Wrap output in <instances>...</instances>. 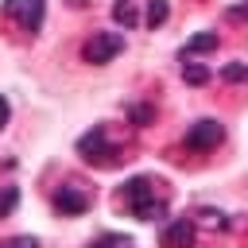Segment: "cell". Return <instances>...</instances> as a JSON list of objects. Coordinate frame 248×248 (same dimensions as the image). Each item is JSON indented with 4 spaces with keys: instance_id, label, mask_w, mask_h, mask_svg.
I'll list each match as a JSON object with an SVG mask.
<instances>
[{
    "instance_id": "obj_4",
    "label": "cell",
    "mask_w": 248,
    "mask_h": 248,
    "mask_svg": "<svg viewBox=\"0 0 248 248\" xmlns=\"http://www.w3.org/2000/svg\"><path fill=\"white\" fill-rule=\"evenodd\" d=\"M50 202H54V209H58L62 217H78V213H85V209L93 205V194H89L81 182H62Z\"/></svg>"
},
{
    "instance_id": "obj_15",
    "label": "cell",
    "mask_w": 248,
    "mask_h": 248,
    "mask_svg": "<svg viewBox=\"0 0 248 248\" xmlns=\"http://www.w3.org/2000/svg\"><path fill=\"white\" fill-rule=\"evenodd\" d=\"M8 112H12V108H8V101H4V97H0V128H4V124H8Z\"/></svg>"
},
{
    "instance_id": "obj_5",
    "label": "cell",
    "mask_w": 248,
    "mask_h": 248,
    "mask_svg": "<svg viewBox=\"0 0 248 248\" xmlns=\"http://www.w3.org/2000/svg\"><path fill=\"white\" fill-rule=\"evenodd\" d=\"M4 12H8L16 23H23V31H27V35H35V31L43 27L46 0H8V4H4Z\"/></svg>"
},
{
    "instance_id": "obj_6",
    "label": "cell",
    "mask_w": 248,
    "mask_h": 248,
    "mask_svg": "<svg viewBox=\"0 0 248 248\" xmlns=\"http://www.w3.org/2000/svg\"><path fill=\"white\" fill-rule=\"evenodd\" d=\"M221 140H225V128H221L217 120H198V124L186 132V147H190V151H213Z\"/></svg>"
},
{
    "instance_id": "obj_2",
    "label": "cell",
    "mask_w": 248,
    "mask_h": 248,
    "mask_svg": "<svg viewBox=\"0 0 248 248\" xmlns=\"http://www.w3.org/2000/svg\"><path fill=\"white\" fill-rule=\"evenodd\" d=\"M78 155H81L85 163H93V167H116V163H120V147L108 140L105 128L85 132V136L78 140Z\"/></svg>"
},
{
    "instance_id": "obj_1",
    "label": "cell",
    "mask_w": 248,
    "mask_h": 248,
    "mask_svg": "<svg viewBox=\"0 0 248 248\" xmlns=\"http://www.w3.org/2000/svg\"><path fill=\"white\" fill-rule=\"evenodd\" d=\"M120 205L136 217V221H159L163 213H167V198H163V190H159V182L155 178H128L124 186H120Z\"/></svg>"
},
{
    "instance_id": "obj_10",
    "label": "cell",
    "mask_w": 248,
    "mask_h": 248,
    "mask_svg": "<svg viewBox=\"0 0 248 248\" xmlns=\"http://www.w3.org/2000/svg\"><path fill=\"white\" fill-rule=\"evenodd\" d=\"M182 78H186L190 85H205V81H209V70H205L202 62H190V58H186V62H182Z\"/></svg>"
},
{
    "instance_id": "obj_7",
    "label": "cell",
    "mask_w": 248,
    "mask_h": 248,
    "mask_svg": "<svg viewBox=\"0 0 248 248\" xmlns=\"http://www.w3.org/2000/svg\"><path fill=\"white\" fill-rule=\"evenodd\" d=\"M159 244H163V248H194V221H190V217L170 221V225L163 229Z\"/></svg>"
},
{
    "instance_id": "obj_3",
    "label": "cell",
    "mask_w": 248,
    "mask_h": 248,
    "mask_svg": "<svg viewBox=\"0 0 248 248\" xmlns=\"http://www.w3.org/2000/svg\"><path fill=\"white\" fill-rule=\"evenodd\" d=\"M120 50H124V35H116V31H93V35L85 39V46H81V58H85L89 66H105V62H112Z\"/></svg>"
},
{
    "instance_id": "obj_9",
    "label": "cell",
    "mask_w": 248,
    "mask_h": 248,
    "mask_svg": "<svg viewBox=\"0 0 248 248\" xmlns=\"http://www.w3.org/2000/svg\"><path fill=\"white\" fill-rule=\"evenodd\" d=\"M89 248H136V240L124 236V232H105V236L89 240Z\"/></svg>"
},
{
    "instance_id": "obj_8",
    "label": "cell",
    "mask_w": 248,
    "mask_h": 248,
    "mask_svg": "<svg viewBox=\"0 0 248 248\" xmlns=\"http://www.w3.org/2000/svg\"><path fill=\"white\" fill-rule=\"evenodd\" d=\"M217 46V31H202V35H194L186 46H182V58H190V54H202V50H213Z\"/></svg>"
},
{
    "instance_id": "obj_13",
    "label": "cell",
    "mask_w": 248,
    "mask_h": 248,
    "mask_svg": "<svg viewBox=\"0 0 248 248\" xmlns=\"http://www.w3.org/2000/svg\"><path fill=\"white\" fill-rule=\"evenodd\" d=\"M221 78H225V81H248V66H244V62H229V66L221 70Z\"/></svg>"
},
{
    "instance_id": "obj_11",
    "label": "cell",
    "mask_w": 248,
    "mask_h": 248,
    "mask_svg": "<svg viewBox=\"0 0 248 248\" xmlns=\"http://www.w3.org/2000/svg\"><path fill=\"white\" fill-rule=\"evenodd\" d=\"M194 221L198 225H209V229H225V213H213V209H198Z\"/></svg>"
},
{
    "instance_id": "obj_12",
    "label": "cell",
    "mask_w": 248,
    "mask_h": 248,
    "mask_svg": "<svg viewBox=\"0 0 248 248\" xmlns=\"http://www.w3.org/2000/svg\"><path fill=\"white\" fill-rule=\"evenodd\" d=\"M16 202H19V190H16V186H4V190H0V217H4V213H12V209H16Z\"/></svg>"
},
{
    "instance_id": "obj_14",
    "label": "cell",
    "mask_w": 248,
    "mask_h": 248,
    "mask_svg": "<svg viewBox=\"0 0 248 248\" xmlns=\"http://www.w3.org/2000/svg\"><path fill=\"white\" fill-rule=\"evenodd\" d=\"M0 248H39V240H35V236H12V240H4Z\"/></svg>"
}]
</instances>
